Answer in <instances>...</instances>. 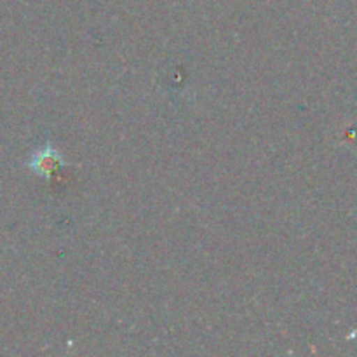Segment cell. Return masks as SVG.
I'll return each mask as SVG.
<instances>
[{
  "label": "cell",
  "instance_id": "obj_1",
  "mask_svg": "<svg viewBox=\"0 0 357 357\" xmlns=\"http://www.w3.org/2000/svg\"><path fill=\"white\" fill-rule=\"evenodd\" d=\"M63 166H66V159L51 143H45L44 146L35 150L26 162L28 169L44 180H51Z\"/></svg>",
  "mask_w": 357,
  "mask_h": 357
}]
</instances>
